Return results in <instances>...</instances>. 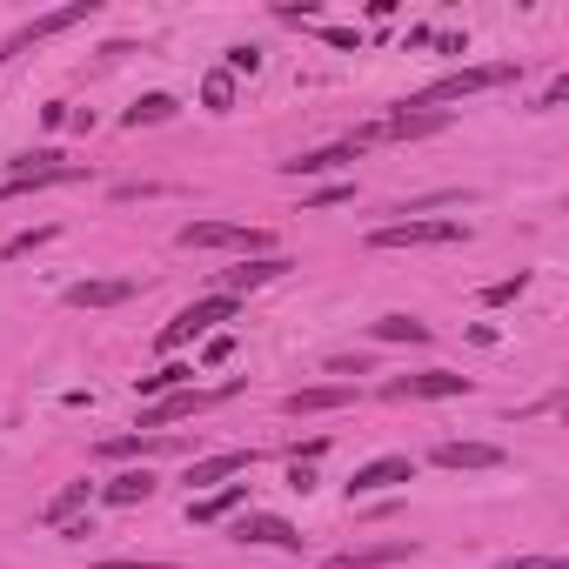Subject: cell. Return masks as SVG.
<instances>
[{"label":"cell","instance_id":"cell-1","mask_svg":"<svg viewBox=\"0 0 569 569\" xmlns=\"http://www.w3.org/2000/svg\"><path fill=\"white\" fill-rule=\"evenodd\" d=\"M181 248H235L241 262H248V255H275V235L268 228H248V221H188L181 228Z\"/></svg>","mask_w":569,"mask_h":569},{"label":"cell","instance_id":"cell-2","mask_svg":"<svg viewBox=\"0 0 569 569\" xmlns=\"http://www.w3.org/2000/svg\"><path fill=\"white\" fill-rule=\"evenodd\" d=\"M54 181H81V168H74V161H61L54 148L14 154V168L0 175V201H7V195H27V188H54Z\"/></svg>","mask_w":569,"mask_h":569},{"label":"cell","instance_id":"cell-3","mask_svg":"<svg viewBox=\"0 0 569 569\" xmlns=\"http://www.w3.org/2000/svg\"><path fill=\"white\" fill-rule=\"evenodd\" d=\"M235 315H241V302H235V295H201V302H188V308L175 315V322L161 329V349H181V342L208 335L215 322H235Z\"/></svg>","mask_w":569,"mask_h":569},{"label":"cell","instance_id":"cell-4","mask_svg":"<svg viewBox=\"0 0 569 569\" xmlns=\"http://www.w3.org/2000/svg\"><path fill=\"white\" fill-rule=\"evenodd\" d=\"M442 128H449V114H442V108H422V114L402 108V114H389V121H369V128H355L349 148L362 154V148H375V141H416V134H442Z\"/></svg>","mask_w":569,"mask_h":569},{"label":"cell","instance_id":"cell-5","mask_svg":"<svg viewBox=\"0 0 569 569\" xmlns=\"http://www.w3.org/2000/svg\"><path fill=\"white\" fill-rule=\"evenodd\" d=\"M449 241H469V228L462 221H389L369 235V248H449Z\"/></svg>","mask_w":569,"mask_h":569},{"label":"cell","instance_id":"cell-6","mask_svg":"<svg viewBox=\"0 0 569 569\" xmlns=\"http://www.w3.org/2000/svg\"><path fill=\"white\" fill-rule=\"evenodd\" d=\"M101 14V0H67V7H54V14H41V21H27L21 34H7V47H0V61H14V54H27L34 41H47V34H67V27H81Z\"/></svg>","mask_w":569,"mask_h":569},{"label":"cell","instance_id":"cell-7","mask_svg":"<svg viewBox=\"0 0 569 569\" xmlns=\"http://www.w3.org/2000/svg\"><path fill=\"white\" fill-rule=\"evenodd\" d=\"M476 382L469 375H449V369H429V375H395V382H382V395L389 402H449V395H469Z\"/></svg>","mask_w":569,"mask_h":569},{"label":"cell","instance_id":"cell-8","mask_svg":"<svg viewBox=\"0 0 569 569\" xmlns=\"http://www.w3.org/2000/svg\"><path fill=\"white\" fill-rule=\"evenodd\" d=\"M235 389H175V395H161L154 409H141V429H168V422H188L201 416V409H215V402H228Z\"/></svg>","mask_w":569,"mask_h":569},{"label":"cell","instance_id":"cell-9","mask_svg":"<svg viewBox=\"0 0 569 569\" xmlns=\"http://www.w3.org/2000/svg\"><path fill=\"white\" fill-rule=\"evenodd\" d=\"M503 81H516V61H503V67H462V74H449V81H436V88L422 94V108H429V101H462V94L503 88Z\"/></svg>","mask_w":569,"mask_h":569},{"label":"cell","instance_id":"cell-10","mask_svg":"<svg viewBox=\"0 0 569 569\" xmlns=\"http://www.w3.org/2000/svg\"><path fill=\"white\" fill-rule=\"evenodd\" d=\"M288 255H248L241 268H221L215 275V295H248V288H262V282H275V275H288Z\"/></svg>","mask_w":569,"mask_h":569},{"label":"cell","instance_id":"cell-11","mask_svg":"<svg viewBox=\"0 0 569 569\" xmlns=\"http://www.w3.org/2000/svg\"><path fill=\"white\" fill-rule=\"evenodd\" d=\"M395 482H416V456H375L349 476V496H382Z\"/></svg>","mask_w":569,"mask_h":569},{"label":"cell","instance_id":"cell-12","mask_svg":"<svg viewBox=\"0 0 569 569\" xmlns=\"http://www.w3.org/2000/svg\"><path fill=\"white\" fill-rule=\"evenodd\" d=\"M141 295V282L134 275H108V282H74L67 288V308H121Z\"/></svg>","mask_w":569,"mask_h":569},{"label":"cell","instance_id":"cell-13","mask_svg":"<svg viewBox=\"0 0 569 569\" xmlns=\"http://www.w3.org/2000/svg\"><path fill=\"white\" fill-rule=\"evenodd\" d=\"M235 543H255V549H302V529L282 523V516H241V523H235Z\"/></svg>","mask_w":569,"mask_h":569},{"label":"cell","instance_id":"cell-14","mask_svg":"<svg viewBox=\"0 0 569 569\" xmlns=\"http://www.w3.org/2000/svg\"><path fill=\"white\" fill-rule=\"evenodd\" d=\"M248 469H255V449H221V456H201V462H188V489H208V482L248 476Z\"/></svg>","mask_w":569,"mask_h":569},{"label":"cell","instance_id":"cell-15","mask_svg":"<svg viewBox=\"0 0 569 569\" xmlns=\"http://www.w3.org/2000/svg\"><path fill=\"white\" fill-rule=\"evenodd\" d=\"M436 462L442 469H503V449L496 442H436Z\"/></svg>","mask_w":569,"mask_h":569},{"label":"cell","instance_id":"cell-16","mask_svg":"<svg viewBox=\"0 0 569 569\" xmlns=\"http://www.w3.org/2000/svg\"><path fill=\"white\" fill-rule=\"evenodd\" d=\"M402 556H416L409 536H395V543H369V549H349V556H329L322 569H382V563H402Z\"/></svg>","mask_w":569,"mask_h":569},{"label":"cell","instance_id":"cell-17","mask_svg":"<svg viewBox=\"0 0 569 569\" xmlns=\"http://www.w3.org/2000/svg\"><path fill=\"white\" fill-rule=\"evenodd\" d=\"M355 402V382H335V389H295L282 402L288 416H322V409H349Z\"/></svg>","mask_w":569,"mask_h":569},{"label":"cell","instance_id":"cell-18","mask_svg":"<svg viewBox=\"0 0 569 569\" xmlns=\"http://www.w3.org/2000/svg\"><path fill=\"white\" fill-rule=\"evenodd\" d=\"M241 482H228V489H215V496H188V523H221V516H235L241 509Z\"/></svg>","mask_w":569,"mask_h":569},{"label":"cell","instance_id":"cell-19","mask_svg":"<svg viewBox=\"0 0 569 569\" xmlns=\"http://www.w3.org/2000/svg\"><path fill=\"white\" fill-rule=\"evenodd\" d=\"M342 161H355L349 141H335V148H315V154H295V161H282L288 175H329V168H342Z\"/></svg>","mask_w":569,"mask_h":569},{"label":"cell","instance_id":"cell-20","mask_svg":"<svg viewBox=\"0 0 569 569\" xmlns=\"http://www.w3.org/2000/svg\"><path fill=\"white\" fill-rule=\"evenodd\" d=\"M101 496H108V503H121V509H128V503H148V496H154V476H148V469H128V476H114Z\"/></svg>","mask_w":569,"mask_h":569},{"label":"cell","instance_id":"cell-21","mask_svg":"<svg viewBox=\"0 0 569 569\" xmlns=\"http://www.w3.org/2000/svg\"><path fill=\"white\" fill-rule=\"evenodd\" d=\"M161 121H175V94H141L128 108V128H161Z\"/></svg>","mask_w":569,"mask_h":569},{"label":"cell","instance_id":"cell-22","mask_svg":"<svg viewBox=\"0 0 569 569\" xmlns=\"http://www.w3.org/2000/svg\"><path fill=\"white\" fill-rule=\"evenodd\" d=\"M375 342H429V322H416V315H382L375 322Z\"/></svg>","mask_w":569,"mask_h":569},{"label":"cell","instance_id":"cell-23","mask_svg":"<svg viewBox=\"0 0 569 569\" xmlns=\"http://www.w3.org/2000/svg\"><path fill=\"white\" fill-rule=\"evenodd\" d=\"M81 503H88V482H67L61 496L41 509V523H74V509H81Z\"/></svg>","mask_w":569,"mask_h":569},{"label":"cell","instance_id":"cell-24","mask_svg":"<svg viewBox=\"0 0 569 569\" xmlns=\"http://www.w3.org/2000/svg\"><path fill=\"white\" fill-rule=\"evenodd\" d=\"M201 101H208L215 114H228V108H235V74H228V67H215V74L201 81Z\"/></svg>","mask_w":569,"mask_h":569},{"label":"cell","instance_id":"cell-25","mask_svg":"<svg viewBox=\"0 0 569 569\" xmlns=\"http://www.w3.org/2000/svg\"><path fill=\"white\" fill-rule=\"evenodd\" d=\"M154 449H168V436H114V442H101V456H154Z\"/></svg>","mask_w":569,"mask_h":569},{"label":"cell","instance_id":"cell-26","mask_svg":"<svg viewBox=\"0 0 569 569\" xmlns=\"http://www.w3.org/2000/svg\"><path fill=\"white\" fill-rule=\"evenodd\" d=\"M188 375H195V369H175V362H168V369L141 375V395H175V389H188Z\"/></svg>","mask_w":569,"mask_h":569},{"label":"cell","instance_id":"cell-27","mask_svg":"<svg viewBox=\"0 0 569 569\" xmlns=\"http://www.w3.org/2000/svg\"><path fill=\"white\" fill-rule=\"evenodd\" d=\"M47 241H54V228H34V235H14L0 255H7V262H21V255H34V248H47Z\"/></svg>","mask_w":569,"mask_h":569},{"label":"cell","instance_id":"cell-28","mask_svg":"<svg viewBox=\"0 0 569 569\" xmlns=\"http://www.w3.org/2000/svg\"><path fill=\"white\" fill-rule=\"evenodd\" d=\"M523 288H529V275H509V282H489V288H482V302H489V308H503V302H516Z\"/></svg>","mask_w":569,"mask_h":569},{"label":"cell","instance_id":"cell-29","mask_svg":"<svg viewBox=\"0 0 569 569\" xmlns=\"http://www.w3.org/2000/svg\"><path fill=\"white\" fill-rule=\"evenodd\" d=\"M275 14H282V21H322V7H315V0H282V7H275Z\"/></svg>","mask_w":569,"mask_h":569},{"label":"cell","instance_id":"cell-30","mask_svg":"<svg viewBox=\"0 0 569 569\" xmlns=\"http://www.w3.org/2000/svg\"><path fill=\"white\" fill-rule=\"evenodd\" d=\"M262 67V47H228V74H255Z\"/></svg>","mask_w":569,"mask_h":569},{"label":"cell","instance_id":"cell-31","mask_svg":"<svg viewBox=\"0 0 569 569\" xmlns=\"http://www.w3.org/2000/svg\"><path fill=\"white\" fill-rule=\"evenodd\" d=\"M496 569H569L563 556H509V563H496Z\"/></svg>","mask_w":569,"mask_h":569},{"label":"cell","instance_id":"cell-32","mask_svg":"<svg viewBox=\"0 0 569 569\" xmlns=\"http://www.w3.org/2000/svg\"><path fill=\"white\" fill-rule=\"evenodd\" d=\"M228 355H235V335H215V342H208V349H201V362H208V369H221V362H228Z\"/></svg>","mask_w":569,"mask_h":569},{"label":"cell","instance_id":"cell-33","mask_svg":"<svg viewBox=\"0 0 569 569\" xmlns=\"http://www.w3.org/2000/svg\"><path fill=\"white\" fill-rule=\"evenodd\" d=\"M322 41L342 47V54H355V27H322Z\"/></svg>","mask_w":569,"mask_h":569},{"label":"cell","instance_id":"cell-34","mask_svg":"<svg viewBox=\"0 0 569 569\" xmlns=\"http://www.w3.org/2000/svg\"><path fill=\"white\" fill-rule=\"evenodd\" d=\"M335 201H355V188H322V195H308V208H335Z\"/></svg>","mask_w":569,"mask_h":569},{"label":"cell","instance_id":"cell-35","mask_svg":"<svg viewBox=\"0 0 569 569\" xmlns=\"http://www.w3.org/2000/svg\"><path fill=\"white\" fill-rule=\"evenodd\" d=\"M94 569H168V563H134V556H121V563H94Z\"/></svg>","mask_w":569,"mask_h":569}]
</instances>
